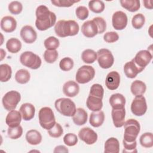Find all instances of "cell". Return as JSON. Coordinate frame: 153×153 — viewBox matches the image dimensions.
I'll list each match as a JSON object with an SVG mask.
<instances>
[{"label": "cell", "instance_id": "1", "mask_svg": "<svg viewBox=\"0 0 153 153\" xmlns=\"http://www.w3.org/2000/svg\"><path fill=\"white\" fill-rule=\"evenodd\" d=\"M35 26L36 28L41 31L45 30L56 24V16L54 13L49 10L48 7L44 5H41L36 10Z\"/></svg>", "mask_w": 153, "mask_h": 153}, {"label": "cell", "instance_id": "4", "mask_svg": "<svg viewBox=\"0 0 153 153\" xmlns=\"http://www.w3.org/2000/svg\"><path fill=\"white\" fill-rule=\"evenodd\" d=\"M124 140L131 142L136 140L140 129L139 123L134 119H129L124 124Z\"/></svg>", "mask_w": 153, "mask_h": 153}, {"label": "cell", "instance_id": "18", "mask_svg": "<svg viewBox=\"0 0 153 153\" xmlns=\"http://www.w3.org/2000/svg\"><path fill=\"white\" fill-rule=\"evenodd\" d=\"M17 27L16 19L10 16L4 17L1 20V28L7 33H11L15 30Z\"/></svg>", "mask_w": 153, "mask_h": 153}, {"label": "cell", "instance_id": "19", "mask_svg": "<svg viewBox=\"0 0 153 153\" xmlns=\"http://www.w3.org/2000/svg\"><path fill=\"white\" fill-rule=\"evenodd\" d=\"M22 115L20 112L12 110L7 114L5 118V123L10 127H14L20 125L22 121Z\"/></svg>", "mask_w": 153, "mask_h": 153}, {"label": "cell", "instance_id": "25", "mask_svg": "<svg viewBox=\"0 0 153 153\" xmlns=\"http://www.w3.org/2000/svg\"><path fill=\"white\" fill-rule=\"evenodd\" d=\"M88 118L87 112L81 108L76 109L75 114L72 116L74 123L77 126H82L87 123Z\"/></svg>", "mask_w": 153, "mask_h": 153}, {"label": "cell", "instance_id": "43", "mask_svg": "<svg viewBox=\"0 0 153 153\" xmlns=\"http://www.w3.org/2000/svg\"><path fill=\"white\" fill-rule=\"evenodd\" d=\"M63 130L60 124L56 123L54 126L48 130V133L50 136L54 138H58L60 137L63 134Z\"/></svg>", "mask_w": 153, "mask_h": 153}, {"label": "cell", "instance_id": "42", "mask_svg": "<svg viewBox=\"0 0 153 153\" xmlns=\"http://www.w3.org/2000/svg\"><path fill=\"white\" fill-rule=\"evenodd\" d=\"M59 67L63 71H69L74 67V61L70 57H64L60 61Z\"/></svg>", "mask_w": 153, "mask_h": 153}, {"label": "cell", "instance_id": "33", "mask_svg": "<svg viewBox=\"0 0 153 153\" xmlns=\"http://www.w3.org/2000/svg\"><path fill=\"white\" fill-rule=\"evenodd\" d=\"M81 59L85 63H93L97 59V53L93 50L86 49L82 51Z\"/></svg>", "mask_w": 153, "mask_h": 153}, {"label": "cell", "instance_id": "6", "mask_svg": "<svg viewBox=\"0 0 153 153\" xmlns=\"http://www.w3.org/2000/svg\"><path fill=\"white\" fill-rule=\"evenodd\" d=\"M20 62L25 66L32 69H37L41 65V59L36 54L27 51L22 53L20 56Z\"/></svg>", "mask_w": 153, "mask_h": 153}, {"label": "cell", "instance_id": "52", "mask_svg": "<svg viewBox=\"0 0 153 153\" xmlns=\"http://www.w3.org/2000/svg\"><path fill=\"white\" fill-rule=\"evenodd\" d=\"M144 7L147 9H152V1H143Z\"/></svg>", "mask_w": 153, "mask_h": 153}, {"label": "cell", "instance_id": "20", "mask_svg": "<svg viewBox=\"0 0 153 153\" xmlns=\"http://www.w3.org/2000/svg\"><path fill=\"white\" fill-rule=\"evenodd\" d=\"M143 69L138 67L132 59L131 61L127 62L124 66V72L127 78H134L137 75L141 72Z\"/></svg>", "mask_w": 153, "mask_h": 153}, {"label": "cell", "instance_id": "41", "mask_svg": "<svg viewBox=\"0 0 153 153\" xmlns=\"http://www.w3.org/2000/svg\"><path fill=\"white\" fill-rule=\"evenodd\" d=\"M43 57L46 62L48 63H53L58 58V52L56 50H46L44 53Z\"/></svg>", "mask_w": 153, "mask_h": 153}, {"label": "cell", "instance_id": "17", "mask_svg": "<svg viewBox=\"0 0 153 153\" xmlns=\"http://www.w3.org/2000/svg\"><path fill=\"white\" fill-rule=\"evenodd\" d=\"M111 115L114 125L115 127L119 128L124 126L126 117V110L124 108L121 109L112 108Z\"/></svg>", "mask_w": 153, "mask_h": 153}, {"label": "cell", "instance_id": "49", "mask_svg": "<svg viewBox=\"0 0 153 153\" xmlns=\"http://www.w3.org/2000/svg\"><path fill=\"white\" fill-rule=\"evenodd\" d=\"M93 20L96 22L98 27V34H101L103 33L106 29V23L105 19L100 17H96L93 19Z\"/></svg>", "mask_w": 153, "mask_h": 153}, {"label": "cell", "instance_id": "16", "mask_svg": "<svg viewBox=\"0 0 153 153\" xmlns=\"http://www.w3.org/2000/svg\"><path fill=\"white\" fill-rule=\"evenodd\" d=\"M120 84V75L117 71H111L106 76L105 85L110 90L117 89Z\"/></svg>", "mask_w": 153, "mask_h": 153}, {"label": "cell", "instance_id": "53", "mask_svg": "<svg viewBox=\"0 0 153 153\" xmlns=\"http://www.w3.org/2000/svg\"><path fill=\"white\" fill-rule=\"evenodd\" d=\"M5 55H6L5 51H4V50L1 48V60H2L3 59V58L5 56Z\"/></svg>", "mask_w": 153, "mask_h": 153}, {"label": "cell", "instance_id": "13", "mask_svg": "<svg viewBox=\"0 0 153 153\" xmlns=\"http://www.w3.org/2000/svg\"><path fill=\"white\" fill-rule=\"evenodd\" d=\"M78 137L87 145H92L97 140V133L89 127H84L78 132Z\"/></svg>", "mask_w": 153, "mask_h": 153}, {"label": "cell", "instance_id": "29", "mask_svg": "<svg viewBox=\"0 0 153 153\" xmlns=\"http://www.w3.org/2000/svg\"><path fill=\"white\" fill-rule=\"evenodd\" d=\"M146 90V86L145 82L140 80L134 81L130 86L131 93L134 96L143 95Z\"/></svg>", "mask_w": 153, "mask_h": 153}, {"label": "cell", "instance_id": "35", "mask_svg": "<svg viewBox=\"0 0 153 153\" xmlns=\"http://www.w3.org/2000/svg\"><path fill=\"white\" fill-rule=\"evenodd\" d=\"M140 145L144 148H151L153 146V134L151 132L142 134L139 139Z\"/></svg>", "mask_w": 153, "mask_h": 153}, {"label": "cell", "instance_id": "2", "mask_svg": "<svg viewBox=\"0 0 153 153\" xmlns=\"http://www.w3.org/2000/svg\"><path fill=\"white\" fill-rule=\"evenodd\" d=\"M79 27L76 22L72 20L58 21L54 26L56 34L61 38L75 36L78 34Z\"/></svg>", "mask_w": 153, "mask_h": 153}, {"label": "cell", "instance_id": "45", "mask_svg": "<svg viewBox=\"0 0 153 153\" xmlns=\"http://www.w3.org/2000/svg\"><path fill=\"white\" fill-rule=\"evenodd\" d=\"M64 143L69 146H73L78 142V137L74 133H69L65 135L63 137Z\"/></svg>", "mask_w": 153, "mask_h": 153}, {"label": "cell", "instance_id": "5", "mask_svg": "<svg viewBox=\"0 0 153 153\" xmlns=\"http://www.w3.org/2000/svg\"><path fill=\"white\" fill-rule=\"evenodd\" d=\"M40 126L45 130H50L56 124V119L53 110L50 107H43L38 112Z\"/></svg>", "mask_w": 153, "mask_h": 153}, {"label": "cell", "instance_id": "7", "mask_svg": "<svg viewBox=\"0 0 153 153\" xmlns=\"http://www.w3.org/2000/svg\"><path fill=\"white\" fill-rule=\"evenodd\" d=\"M21 96L19 92L11 90L8 91L2 97V102L4 108L8 111L14 110L17 104L20 102Z\"/></svg>", "mask_w": 153, "mask_h": 153}, {"label": "cell", "instance_id": "32", "mask_svg": "<svg viewBox=\"0 0 153 153\" xmlns=\"http://www.w3.org/2000/svg\"><path fill=\"white\" fill-rule=\"evenodd\" d=\"M30 78L29 72L25 69H21L18 70L15 74L16 81L22 84H26L29 82Z\"/></svg>", "mask_w": 153, "mask_h": 153}, {"label": "cell", "instance_id": "14", "mask_svg": "<svg viewBox=\"0 0 153 153\" xmlns=\"http://www.w3.org/2000/svg\"><path fill=\"white\" fill-rule=\"evenodd\" d=\"M20 33L23 41L27 44L33 43L37 38V33L36 31L29 25H26L22 27Z\"/></svg>", "mask_w": 153, "mask_h": 153}, {"label": "cell", "instance_id": "9", "mask_svg": "<svg viewBox=\"0 0 153 153\" xmlns=\"http://www.w3.org/2000/svg\"><path fill=\"white\" fill-rule=\"evenodd\" d=\"M96 53L97 62L100 68L108 69L113 65L114 58L110 50L106 48H101Z\"/></svg>", "mask_w": 153, "mask_h": 153}, {"label": "cell", "instance_id": "22", "mask_svg": "<svg viewBox=\"0 0 153 153\" xmlns=\"http://www.w3.org/2000/svg\"><path fill=\"white\" fill-rule=\"evenodd\" d=\"M19 111L22 115V118L25 121H29L35 116V108L30 103H25L22 104Z\"/></svg>", "mask_w": 153, "mask_h": 153}, {"label": "cell", "instance_id": "3", "mask_svg": "<svg viewBox=\"0 0 153 153\" xmlns=\"http://www.w3.org/2000/svg\"><path fill=\"white\" fill-rule=\"evenodd\" d=\"M54 106L56 110L66 117H72L76 110L75 103L69 98H60L55 101Z\"/></svg>", "mask_w": 153, "mask_h": 153}, {"label": "cell", "instance_id": "28", "mask_svg": "<svg viewBox=\"0 0 153 153\" xmlns=\"http://www.w3.org/2000/svg\"><path fill=\"white\" fill-rule=\"evenodd\" d=\"M26 139L30 145H36L41 142L42 136L39 131L32 129L27 131L26 134Z\"/></svg>", "mask_w": 153, "mask_h": 153}, {"label": "cell", "instance_id": "44", "mask_svg": "<svg viewBox=\"0 0 153 153\" xmlns=\"http://www.w3.org/2000/svg\"><path fill=\"white\" fill-rule=\"evenodd\" d=\"M23 9V5L21 2L14 1L10 2L8 5V10L13 14H20Z\"/></svg>", "mask_w": 153, "mask_h": 153}, {"label": "cell", "instance_id": "34", "mask_svg": "<svg viewBox=\"0 0 153 153\" xmlns=\"http://www.w3.org/2000/svg\"><path fill=\"white\" fill-rule=\"evenodd\" d=\"M12 69L10 66L7 64L0 65V80L1 82H7L11 77Z\"/></svg>", "mask_w": 153, "mask_h": 153}, {"label": "cell", "instance_id": "27", "mask_svg": "<svg viewBox=\"0 0 153 153\" xmlns=\"http://www.w3.org/2000/svg\"><path fill=\"white\" fill-rule=\"evenodd\" d=\"M102 100V99L96 97L88 96L86 100V105L90 111L93 112L99 111L103 107V102Z\"/></svg>", "mask_w": 153, "mask_h": 153}, {"label": "cell", "instance_id": "12", "mask_svg": "<svg viewBox=\"0 0 153 153\" xmlns=\"http://www.w3.org/2000/svg\"><path fill=\"white\" fill-rule=\"evenodd\" d=\"M127 16L122 11H117L112 15V23L114 28L116 30L124 29L127 26Z\"/></svg>", "mask_w": 153, "mask_h": 153}, {"label": "cell", "instance_id": "38", "mask_svg": "<svg viewBox=\"0 0 153 153\" xmlns=\"http://www.w3.org/2000/svg\"><path fill=\"white\" fill-rule=\"evenodd\" d=\"M145 22V17L143 14L138 13L135 14L131 20V24L133 27L136 29H141Z\"/></svg>", "mask_w": 153, "mask_h": 153}, {"label": "cell", "instance_id": "50", "mask_svg": "<svg viewBox=\"0 0 153 153\" xmlns=\"http://www.w3.org/2000/svg\"><path fill=\"white\" fill-rule=\"evenodd\" d=\"M103 39L108 43H113L119 39V35L115 32H108L104 34Z\"/></svg>", "mask_w": 153, "mask_h": 153}, {"label": "cell", "instance_id": "23", "mask_svg": "<svg viewBox=\"0 0 153 153\" xmlns=\"http://www.w3.org/2000/svg\"><path fill=\"white\" fill-rule=\"evenodd\" d=\"M120 151V143L115 137H110L106 140L104 145L105 153H118Z\"/></svg>", "mask_w": 153, "mask_h": 153}, {"label": "cell", "instance_id": "46", "mask_svg": "<svg viewBox=\"0 0 153 153\" xmlns=\"http://www.w3.org/2000/svg\"><path fill=\"white\" fill-rule=\"evenodd\" d=\"M79 2L76 0H51V2L56 7H69L74 3Z\"/></svg>", "mask_w": 153, "mask_h": 153}, {"label": "cell", "instance_id": "47", "mask_svg": "<svg viewBox=\"0 0 153 153\" xmlns=\"http://www.w3.org/2000/svg\"><path fill=\"white\" fill-rule=\"evenodd\" d=\"M75 14L76 17L81 20L86 19L89 14L88 10L84 6H79L76 8Z\"/></svg>", "mask_w": 153, "mask_h": 153}, {"label": "cell", "instance_id": "8", "mask_svg": "<svg viewBox=\"0 0 153 153\" xmlns=\"http://www.w3.org/2000/svg\"><path fill=\"white\" fill-rule=\"evenodd\" d=\"M95 75L94 69L89 65L80 67L76 74L75 79L79 84H85L92 80Z\"/></svg>", "mask_w": 153, "mask_h": 153}, {"label": "cell", "instance_id": "10", "mask_svg": "<svg viewBox=\"0 0 153 153\" xmlns=\"http://www.w3.org/2000/svg\"><path fill=\"white\" fill-rule=\"evenodd\" d=\"M131 111L136 116H142L147 110L145 97L143 95L136 96L131 104Z\"/></svg>", "mask_w": 153, "mask_h": 153}, {"label": "cell", "instance_id": "11", "mask_svg": "<svg viewBox=\"0 0 153 153\" xmlns=\"http://www.w3.org/2000/svg\"><path fill=\"white\" fill-rule=\"evenodd\" d=\"M152 59V55L148 50H140L133 59L134 63L140 68L144 69Z\"/></svg>", "mask_w": 153, "mask_h": 153}, {"label": "cell", "instance_id": "36", "mask_svg": "<svg viewBox=\"0 0 153 153\" xmlns=\"http://www.w3.org/2000/svg\"><path fill=\"white\" fill-rule=\"evenodd\" d=\"M89 9L94 13H100L105 9V4L102 1L93 0L88 2Z\"/></svg>", "mask_w": 153, "mask_h": 153}, {"label": "cell", "instance_id": "30", "mask_svg": "<svg viewBox=\"0 0 153 153\" xmlns=\"http://www.w3.org/2000/svg\"><path fill=\"white\" fill-rule=\"evenodd\" d=\"M120 2L124 8L130 12L137 11L140 7L139 0H121Z\"/></svg>", "mask_w": 153, "mask_h": 153}, {"label": "cell", "instance_id": "51", "mask_svg": "<svg viewBox=\"0 0 153 153\" xmlns=\"http://www.w3.org/2000/svg\"><path fill=\"white\" fill-rule=\"evenodd\" d=\"M54 152H68L69 151L67 148L63 145H59L55 148Z\"/></svg>", "mask_w": 153, "mask_h": 153}, {"label": "cell", "instance_id": "26", "mask_svg": "<svg viewBox=\"0 0 153 153\" xmlns=\"http://www.w3.org/2000/svg\"><path fill=\"white\" fill-rule=\"evenodd\" d=\"M105 120V114L102 111L93 112L90 114L89 123L94 127L101 126Z\"/></svg>", "mask_w": 153, "mask_h": 153}, {"label": "cell", "instance_id": "39", "mask_svg": "<svg viewBox=\"0 0 153 153\" xmlns=\"http://www.w3.org/2000/svg\"><path fill=\"white\" fill-rule=\"evenodd\" d=\"M104 94V90L103 87L99 84H94L90 88L89 96L96 97L102 99Z\"/></svg>", "mask_w": 153, "mask_h": 153}, {"label": "cell", "instance_id": "37", "mask_svg": "<svg viewBox=\"0 0 153 153\" xmlns=\"http://www.w3.org/2000/svg\"><path fill=\"white\" fill-rule=\"evenodd\" d=\"M45 48L48 50H56L60 45L59 40L54 36H50L44 42Z\"/></svg>", "mask_w": 153, "mask_h": 153}, {"label": "cell", "instance_id": "21", "mask_svg": "<svg viewBox=\"0 0 153 153\" xmlns=\"http://www.w3.org/2000/svg\"><path fill=\"white\" fill-rule=\"evenodd\" d=\"M79 85L74 81H68L63 84V92L68 97H75L79 93Z\"/></svg>", "mask_w": 153, "mask_h": 153}, {"label": "cell", "instance_id": "24", "mask_svg": "<svg viewBox=\"0 0 153 153\" xmlns=\"http://www.w3.org/2000/svg\"><path fill=\"white\" fill-rule=\"evenodd\" d=\"M109 103L113 109L123 108L126 104V98L120 93H115L111 96Z\"/></svg>", "mask_w": 153, "mask_h": 153}, {"label": "cell", "instance_id": "31", "mask_svg": "<svg viewBox=\"0 0 153 153\" xmlns=\"http://www.w3.org/2000/svg\"><path fill=\"white\" fill-rule=\"evenodd\" d=\"M6 48L10 53H17L21 50L22 43L19 39L11 38L7 41Z\"/></svg>", "mask_w": 153, "mask_h": 153}, {"label": "cell", "instance_id": "48", "mask_svg": "<svg viewBox=\"0 0 153 153\" xmlns=\"http://www.w3.org/2000/svg\"><path fill=\"white\" fill-rule=\"evenodd\" d=\"M123 143L124 148V150L123 151V152H137L136 149V146H137L136 140L128 142L123 139Z\"/></svg>", "mask_w": 153, "mask_h": 153}, {"label": "cell", "instance_id": "40", "mask_svg": "<svg viewBox=\"0 0 153 153\" xmlns=\"http://www.w3.org/2000/svg\"><path fill=\"white\" fill-rule=\"evenodd\" d=\"M23 134V128L21 126H18L14 127H8L7 134L8 137L11 139H17L22 136Z\"/></svg>", "mask_w": 153, "mask_h": 153}, {"label": "cell", "instance_id": "15", "mask_svg": "<svg viewBox=\"0 0 153 153\" xmlns=\"http://www.w3.org/2000/svg\"><path fill=\"white\" fill-rule=\"evenodd\" d=\"M82 33L87 38H93L98 34V27L96 22L93 20L85 22L81 26Z\"/></svg>", "mask_w": 153, "mask_h": 153}]
</instances>
